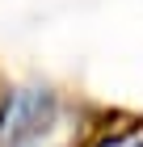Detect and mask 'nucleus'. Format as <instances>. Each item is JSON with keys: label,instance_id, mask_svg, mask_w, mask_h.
I'll return each mask as SVG.
<instances>
[{"label": "nucleus", "instance_id": "obj_1", "mask_svg": "<svg viewBox=\"0 0 143 147\" xmlns=\"http://www.w3.org/2000/svg\"><path fill=\"white\" fill-rule=\"evenodd\" d=\"M63 118V101L51 84H13L0 92V147H21L46 135Z\"/></svg>", "mask_w": 143, "mask_h": 147}]
</instances>
